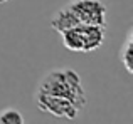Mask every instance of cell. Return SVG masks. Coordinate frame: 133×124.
Listing matches in <instances>:
<instances>
[{"instance_id":"cell-3","label":"cell","mask_w":133,"mask_h":124,"mask_svg":"<svg viewBox=\"0 0 133 124\" xmlns=\"http://www.w3.org/2000/svg\"><path fill=\"white\" fill-rule=\"evenodd\" d=\"M71 13L79 24L89 25H106L108 7L103 0H71L66 3Z\"/></svg>"},{"instance_id":"cell-4","label":"cell","mask_w":133,"mask_h":124,"mask_svg":"<svg viewBox=\"0 0 133 124\" xmlns=\"http://www.w3.org/2000/svg\"><path fill=\"white\" fill-rule=\"evenodd\" d=\"M133 30L130 29L127 32V39H125L123 45L120 49V62L123 64V67L127 69L128 74H133Z\"/></svg>"},{"instance_id":"cell-2","label":"cell","mask_w":133,"mask_h":124,"mask_svg":"<svg viewBox=\"0 0 133 124\" xmlns=\"http://www.w3.org/2000/svg\"><path fill=\"white\" fill-rule=\"evenodd\" d=\"M62 45L71 52L91 54L101 49L106 40V25H89L78 24L68 30L61 32Z\"/></svg>"},{"instance_id":"cell-5","label":"cell","mask_w":133,"mask_h":124,"mask_svg":"<svg viewBox=\"0 0 133 124\" xmlns=\"http://www.w3.org/2000/svg\"><path fill=\"white\" fill-rule=\"evenodd\" d=\"M25 118L15 107H5L0 112V124H24Z\"/></svg>"},{"instance_id":"cell-6","label":"cell","mask_w":133,"mask_h":124,"mask_svg":"<svg viewBox=\"0 0 133 124\" xmlns=\"http://www.w3.org/2000/svg\"><path fill=\"white\" fill-rule=\"evenodd\" d=\"M10 0H0V7H3V5H7Z\"/></svg>"},{"instance_id":"cell-1","label":"cell","mask_w":133,"mask_h":124,"mask_svg":"<svg viewBox=\"0 0 133 124\" xmlns=\"http://www.w3.org/2000/svg\"><path fill=\"white\" fill-rule=\"evenodd\" d=\"M39 111L54 118L76 119L86 106V92L81 75L71 67H57L45 72L34 92Z\"/></svg>"}]
</instances>
